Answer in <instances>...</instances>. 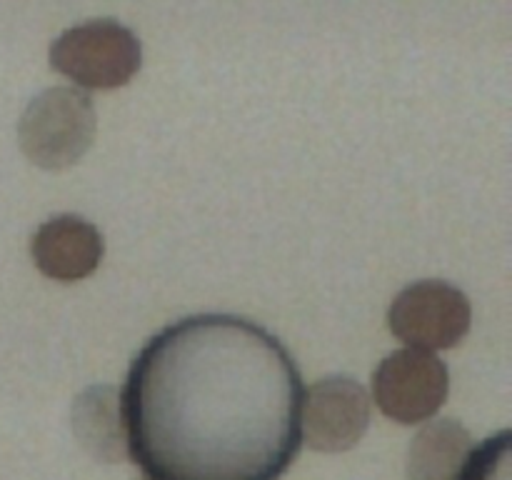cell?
I'll list each match as a JSON object with an SVG mask.
<instances>
[{"label":"cell","mask_w":512,"mask_h":480,"mask_svg":"<svg viewBox=\"0 0 512 480\" xmlns=\"http://www.w3.org/2000/svg\"><path fill=\"white\" fill-rule=\"evenodd\" d=\"M303 378L275 335L238 315L155 333L120 393L128 455L148 480H280L303 443Z\"/></svg>","instance_id":"1"},{"label":"cell","mask_w":512,"mask_h":480,"mask_svg":"<svg viewBox=\"0 0 512 480\" xmlns=\"http://www.w3.org/2000/svg\"><path fill=\"white\" fill-rule=\"evenodd\" d=\"M95 105L88 93L58 85L35 95L18 123V143L25 158L45 170L78 163L95 140Z\"/></svg>","instance_id":"2"},{"label":"cell","mask_w":512,"mask_h":480,"mask_svg":"<svg viewBox=\"0 0 512 480\" xmlns=\"http://www.w3.org/2000/svg\"><path fill=\"white\" fill-rule=\"evenodd\" d=\"M140 63L143 48L133 30L108 18L75 25L50 45V65L80 88H120L133 80Z\"/></svg>","instance_id":"3"},{"label":"cell","mask_w":512,"mask_h":480,"mask_svg":"<svg viewBox=\"0 0 512 480\" xmlns=\"http://www.w3.org/2000/svg\"><path fill=\"white\" fill-rule=\"evenodd\" d=\"M470 300L443 280H418L395 295L388 310L390 333L418 350H448L470 330Z\"/></svg>","instance_id":"4"},{"label":"cell","mask_w":512,"mask_h":480,"mask_svg":"<svg viewBox=\"0 0 512 480\" xmlns=\"http://www.w3.org/2000/svg\"><path fill=\"white\" fill-rule=\"evenodd\" d=\"M448 368L435 353L395 350L373 375V398L390 420L415 425L430 420L448 398Z\"/></svg>","instance_id":"5"},{"label":"cell","mask_w":512,"mask_h":480,"mask_svg":"<svg viewBox=\"0 0 512 480\" xmlns=\"http://www.w3.org/2000/svg\"><path fill=\"white\" fill-rule=\"evenodd\" d=\"M370 425L368 390L348 375H328L303 395L300 430L318 453H345Z\"/></svg>","instance_id":"6"},{"label":"cell","mask_w":512,"mask_h":480,"mask_svg":"<svg viewBox=\"0 0 512 480\" xmlns=\"http://www.w3.org/2000/svg\"><path fill=\"white\" fill-rule=\"evenodd\" d=\"M30 253L40 273L58 283H75L95 273L105 243L100 230L80 215H55L35 230Z\"/></svg>","instance_id":"7"},{"label":"cell","mask_w":512,"mask_h":480,"mask_svg":"<svg viewBox=\"0 0 512 480\" xmlns=\"http://www.w3.org/2000/svg\"><path fill=\"white\" fill-rule=\"evenodd\" d=\"M73 433L78 443L100 463H120L128 458L125 425L120 415V390L110 385H90L73 403Z\"/></svg>","instance_id":"8"},{"label":"cell","mask_w":512,"mask_h":480,"mask_svg":"<svg viewBox=\"0 0 512 480\" xmlns=\"http://www.w3.org/2000/svg\"><path fill=\"white\" fill-rule=\"evenodd\" d=\"M473 453V438L460 420L425 425L408 450V480H455Z\"/></svg>","instance_id":"9"},{"label":"cell","mask_w":512,"mask_h":480,"mask_svg":"<svg viewBox=\"0 0 512 480\" xmlns=\"http://www.w3.org/2000/svg\"><path fill=\"white\" fill-rule=\"evenodd\" d=\"M455 480H512V435L500 430L465 460Z\"/></svg>","instance_id":"10"}]
</instances>
